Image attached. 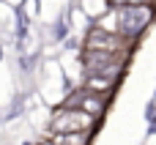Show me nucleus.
<instances>
[{
    "label": "nucleus",
    "instance_id": "f257e3e1",
    "mask_svg": "<svg viewBox=\"0 0 156 145\" xmlns=\"http://www.w3.org/2000/svg\"><path fill=\"white\" fill-rule=\"evenodd\" d=\"M112 19H115V33L134 41L148 22L154 19V8L151 5H123V8H112Z\"/></svg>",
    "mask_w": 156,
    "mask_h": 145
},
{
    "label": "nucleus",
    "instance_id": "f03ea898",
    "mask_svg": "<svg viewBox=\"0 0 156 145\" xmlns=\"http://www.w3.org/2000/svg\"><path fill=\"white\" fill-rule=\"evenodd\" d=\"M93 126H96V118L77 107H60L49 123L52 134H88Z\"/></svg>",
    "mask_w": 156,
    "mask_h": 145
},
{
    "label": "nucleus",
    "instance_id": "7ed1b4c3",
    "mask_svg": "<svg viewBox=\"0 0 156 145\" xmlns=\"http://www.w3.org/2000/svg\"><path fill=\"white\" fill-rule=\"evenodd\" d=\"M82 60H85L88 77H104V80H112V82H118V77L123 74V60H126V55L88 52V49H85Z\"/></svg>",
    "mask_w": 156,
    "mask_h": 145
},
{
    "label": "nucleus",
    "instance_id": "20e7f679",
    "mask_svg": "<svg viewBox=\"0 0 156 145\" xmlns=\"http://www.w3.org/2000/svg\"><path fill=\"white\" fill-rule=\"evenodd\" d=\"M129 47H132V41H129V38L115 36V33H107V30H99V27H93V30L85 36V49H88V52L129 55Z\"/></svg>",
    "mask_w": 156,
    "mask_h": 145
},
{
    "label": "nucleus",
    "instance_id": "39448f33",
    "mask_svg": "<svg viewBox=\"0 0 156 145\" xmlns=\"http://www.w3.org/2000/svg\"><path fill=\"white\" fill-rule=\"evenodd\" d=\"M104 96H96V93H88L85 88L80 90V93H74L69 101H66V107H77V110H82V112H88V115H93V118H99L101 115V110H104Z\"/></svg>",
    "mask_w": 156,
    "mask_h": 145
},
{
    "label": "nucleus",
    "instance_id": "423d86ee",
    "mask_svg": "<svg viewBox=\"0 0 156 145\" xmlns=\"http://www.w3.org/2000/svg\"><path fill=\"white\" fill-rule=\"evenodd\" d=\"M112 88H115V82L112 80H104V77H85V90L88 93H96V96H110L112 93Z\"/></svg>",
    "mask_w": 156,
    "mask_h": 145
},
{
    "label": "nucleus",
    "instance_id": "0eeeda50",
    "mask_svg": "<svg viewBox=\"0 0 156 145\" xmlns=\"http://www.w3.org/2000/svg\"><path fill=\"white\" fill-rule=\"evenodd\" d=\"M49 140L58 145H88V134H52Z\"/></svg>",
    "mask_w": 156,
    "mask_h": 145
},
{
    "label": "nucleus",
    "instance_id": "6e6552de",
    "mask_svg": "<svg viewBox=\"0 0 156 145\" xmlns=\"http://www.w3.org/2000/svg\"><path fill=\"white\" fill-rule=\"evenodd\" d=\"M123 5H148L145 0H112V8H123Z\"/></svg>",
    "mask_w": 156,
    "mask_h": 145
},
{
    "label": "nucleus",
    "instance_id": "1a4fd4ad",
    "mask_svg": "<svg viewBox=\"0 0 156 145\" xmlns=\"http://www.w3.org/2000/svg\"><path fill=\"white\" fill-rule=\"evenodd\" d=\"M38 145H58L55 140H44V143H38Z\"/></svg>",
    "mask_w": 156,
    "mask_h": 145
},
{
    "label": "nucleus",
    "instance_id": "9d476101",
    "mask_svg": "<svg viewBox=\"0 0 156 145\" xmlns=\"http://www.w3.org/2000/svg\"><path fill=\"white\" fill-rule=\"evenodd\" d=\"M145 3H148V5H151V8H154V5H156V0H145Z\"/></svg>",
    "mask_w": 156,
    "mask_h": 145
}]
</instances>
